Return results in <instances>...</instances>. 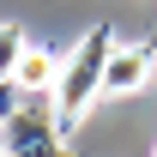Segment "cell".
<instances>
[{"mask_svg": "<svg viewBox=\"0 0 157 157\" xmlns=\"http://www.w3.org/2000/svg\"><path fill=\"white\" fill-rule=\"evenodd\" d=\"M109 30H91V36L73 48V60H60V78H55V109H60V127H78L103 103V60H109Z\"/></svg>", "mask_w": 157, "mask_h": 157, "instance_id": "obj_1", "label": "cell"}, {"mask_svg": "<svg viewBox=\"0 0 157 157\" xmlns=\"http://www.w3.org/2000/svg\"><path fill=\"white\" fill-rule=\"evenodd\" d=\"M157 73V55L151 42H127V48H109V60H103V97H133V91H145Z\"/></svg>", "mask_w": 157, "mask_h": 157, "instance_id": "obj_2", "label": "cell"}, {"mask_svg": "<svg viewBox=\"0 0 157 157\" xmlns=\"http://www.w3.org/2000/svg\"><path fill=\"white\" fill-rule=\"evenodd\" d=\"M55 78H60V55L55 48H24V60L12 67V85H18L24 97H36V91H55Z\"/></svg>", "mask_w": 157, "mask_h": 157, "instance_id": "obj_3", "label": "cell"}, {"mask_svg": "<svg viewBox=\"0 0 157 157\" xmlns=\"http://www.w3.org/2000/svg\"><path fill=\"white\" fill-rule=\"evenodd\" d=\"M24 24H0V78H12V67L24 60Z\"/></svg>", "mask_w": 157, "mask_h": 157, "instance_id": "obj_4", "label": "cell"}, {"mask_svg": "<svg viewBox=\"0 0 157 157\" xmlns=\"http://www.w3.org/2000/svg\"><path fill=\"white\" fill-rule=\"evenodd\" d=\"M0 157H12V151H0Z\"/></svg>", "mask_w": 157, "mask_h": 157, "instance_id": "obj_5", "label": "cell"}, {"mask_svg": "<svg viewBox=\"0 0 157 157\" xmlns=\"http://www.w3.org/2000/svg\"><path fill=\"white\" fill-rule=\"evenodd\" d=\"M151 157H157V151H151Z\"/></svg>", "mask_w": 157, "mask_h": 157, "instance_id": "obj_6", "label": "cell"}]
</instances>
